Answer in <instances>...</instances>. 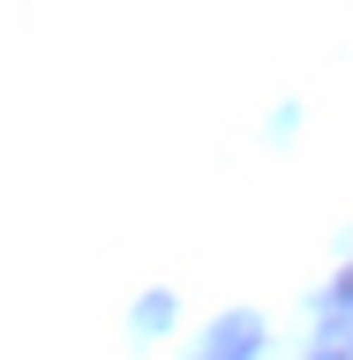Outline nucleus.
I'll return each mask as SVG.
<instances>
[{"mask_svg":"<svg viewBox=\"0 0 353 360\" xmlns=\"http://www.w3.org/2000/svg\"><path fill=\"white\" fill-rule=\"evenodd\" d=\"M256 345H264V323H256V315H225V323H211V330H203L196 360H248Z\"/></svg>","mask_w":353,"mask_h":360,"instance_id":"nucleus-1","label":"nucleus"},{"mask_svg":"<svg viewBox=\"0 0 353 360\" xmlns=\"http://www.w3.org/2000/svg\"><path fill=\"white\" fill-rule=\"evenodd\" d=\"M346 300H353V270H346Z\"/></svg>","mask_w":353,"mask_h":360,"instance_id":"nucleus-2","label":"nucleus"}]
</instances>
